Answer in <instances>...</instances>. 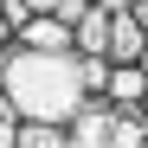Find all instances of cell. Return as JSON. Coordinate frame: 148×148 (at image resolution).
<instances>
[{
	"instance_id": "5",
	"label": "cell",
	"mask_w": 148,
	"mask_h": 148,
	"mask_svg": "<svg viewBox=\"0 0 148 148\" xmlns=\"http://www.w3.org/2000/svg\"><path fill=\"white\" fill-rule=\"evenodd\" d=\"M103 90L116 97V103H142V90H148V71H135V64H110Z\"/></svg>"
},
{
	"instance_id": "3",
	"label": "cell",
	"mask_w": 148,
	"mask_h": 148,
	"mask_svg": "<svg viewBox=\"0 0 148 148\" xmlns=\"http://www.w3.org/2000/svg\"><path fill=\"white\" fill-rule=\"evenodd\" d=\"M142 45H148L142 19H135L129 7H122V13H110V45H103V52H110V64H135V58H142Z\"/></svg>"
},
{
	"instance_id": "6",
	"label": "cell",
	"mask_w": 148,
	"mask_h": 148,
	"mask_svg": "<svg viewBox=\"0 0 148 148\" xmlns=\"http://www.w3.org/2000/svg\"><path fill=\"white\" fill-rule=\"evenodd\" d=\"M13 142L19 148H71L64 142V122H32V116H26V129H13Z\"/></svg>"
},
{
	"instance_id": "4",
	"label": "cell",
	"mask_w": 148,
	"mask_h": 148,
	"mask_svg": "<svg viewBox=\"0 0 148 148\" xmlns=\"http://www.w3.org/2000/svg\"><path fill=\"white\" fill-rule=\"evenodd\" d=\"M71 45H77V52H103V45H110V13L97 7V0L84 7L77 26H71ZM103 58H110V52H103Z\"/></svg>"
},
{
	"instance_id": "8",
	"label": "cell",
	"mask_w": 148,
	"mask_h": 148,
	"mask_svg": "<svg viewBox=\"0 0 148 148\" xmlns=\"http://www.w3.org/2000/svg\"><path fill=\"white\" fill-rule=\"evenodd\" d=\"M129 13L142 19V32H148V0H129Z\"/></svg>"
},
{
	"instance_id": "2",
	"label": "cell",
	"mask_w": 148,
	"mask_h": 148,
	"mask_svg": "<svg viewBox=\"0 0 148 148\" xmlns=\"http://www.w3.org/2000/svg\"><path fill=\"white\" fill-rule=\"evenodd\" d=\"M64 142L71 148H103L110 142V110L97 103V97H84V103L64 116Z\"/></svg>"
},
{
	"instance_id": "9",
	"label": "cell",
	"mask_w": 148,
	"mask_h": 148,
	"mask_svg": "<svg viewBox=\"0 0 148 148\" xmlns=\"http://www.w3.org/2000/svg\"><path fill=\"white\" fill-rule=\"evenodd\" d=\"M0 32H7V7H0Z\"/></svg>"
},
{
	"instance_id": "10",
	"label": "cell",
	"mask_w": 148,
	"mask_h": 148,
	"mask_svg": "<svg viewBox=\"0 0 148 148\" xmlns=\"http://www.w3.org/2000/svg\"><path fill=\"white\" fill-rule=\"evenodd\" d=\"M142 103H148V90H142Z\"/></svg>"
},
{
	"instance_id": "1",
	"label": "cell",
	"mask_w": 148,
	"mask_h": 148,
	"mask_svg": "<svg viewBox=\"0 0 148 148\" xmlns=\"http://www.w3.org/2000/svg\"><path fill=\"white\" fill-rule=\"evenodd\" d=\"M0 97L13 103L19 122H64L71 110L90 97L84 84V52L77 45H26L19 39V52L0 58Z\"/></svg>"
},
{
	"instance_id": "7",
	"label": "cell",
	"mask_w": 148,
	"mask_h": 148,
	"mask_svg": "<svg viewBox=\"0 0 148 148\" xmlns=\"http://www.w3.org/2000/svg\"><path fill=\"white\" fill-rule=\"evenodd\" d=\"M110 142L116 148H142V122L135 116H110Z\"/></svg>"
}]
</instances>
